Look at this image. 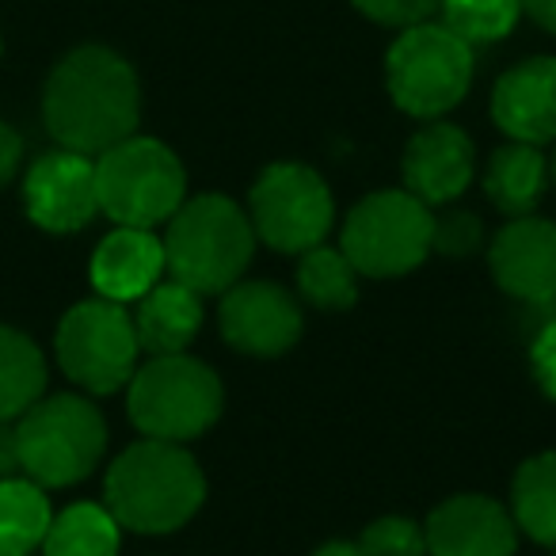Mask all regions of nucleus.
<instances>
[{
	"instance_id": "1",
	"label": "nucleus",
	"mask_w": 556,
	"mask_h": 556,
	"mask_svg": "<svg viewBox=\"0 0 556 556\" xmlns=\"http://www.w3.org/2000/svg\"><path fill=\"white\" fill-rule=\"evenodd\" d=\"M42 123L62 149L100 156L138 134L141 85L134 65L111 47H77L50 70Z\"/></svg>"
},
{
	"instance_id": "2",
	"label": "nucleus",
	"mask_w": 556,
	"mask_h": 556,
	"mask_svg": "<svg viewBox=\"0 0 556 556\" xmlns=\"http://www.w3.org/2000/svg\"><path fill=\"white\" fill-rule=\"evenodd\" d=\"M206 492V472L184 442H130L103 477V507L123 530L146 538L184 530L202 510Z\"/></svg>"
},
{
	"instance_id": "3",
	"label": "nucleus",
	"mask_w": 556,
	"mask_h": 556,
	"mask_svg": "<svg viewBox=\"0 0 556 556\" xmlns=\"http://www.w3.org/2000/svg\"><path fill=\"white\" fill-rule=\"evenodd\" d=\"M164 267L168 278L222 298L248 275L255 255V229L248 210L229 194H187L184 206L164 222Z\"/></svg>"
},
{
	"instance_id": "4",
	"label": "nucleus",
	"mask_w": 556,
	"mask_h": 556,
	"mask_svg": "<svg viewBox=\"0 0 556 556\" xmlns=\"http://www.w3.org/2000/svg\"><path fill=\"white\" fill-rule=\"evenodd\" d=\"M108 419L88 393H47L16 419L20 469L47 492L77 488L108 457Z\"/></svg>"
},
{
	"instance_id": "5",
	"label": "nucleus",
	"mask_w": 556,
	"mask_h": 556,
	"mask_svg": "<svg viewBox=\"0 0 556 556\" xmlns=\"http://www.w3.org/2000/svg\"><path fill=\"white\" fill-rule=\"evenodd\" d=\"M225 386L217 370L202 358L149 355L126 386V416L141 439L194 442L222 419Z\"/></svg>"
},
{
	"instance_id": "6",
	"label": "nucleus",
	"mask_w": 556,
	"mask_h": 556,
	"mask_svg": "<svg viewBox=\"0 0 556 556\" xmlns=\"http://www.w3.org/2000/svg\"><path fill=\"white\" fill-rule=\"evenodd\" d=\"M477 58L446 24L404 27L386 54V85L393 103L412 118H446L469 96Z\"/></svg>"
},
{
	"instance_id": "7",
	"label": "nucleus",
	"mask_w": 556,
	"mask_h": 556,
	"mask_svg": "<svg viewBox=\"0 0 556 556\" xmlns=\"http://www.w3.org/2000/svg\"><path fill=\"white\" fill-rule=\"evenodd\" d=\"M96 194L100 214L115 225L156 229L187 199V168L164 141L130 134L96 156Z\"/></svg>"
},
{
	"instance_id": "8",
	"label": "nucleus",
	"mask_w": 556,
	"mask_h": 556,
	"mask_svg": "<svg viewBox=\"0 0 556 556\" xmlns=\"http://www.w3.org/2000/svg\"><path fill=\"white\" fill-rule=\"evenodd\" d=\"M141 343L126 305L108 298H85L70 305L54 328L58 370L73 381L77 393L111 396L130 386L141 366Z\"/></svg>"
},
{
	"instance_id": "9",
	"label": "nucleus",
	"mask_w": 556,
	"mask_h": 556,
	"mask_svg": "<svg viewBox=\"0 0 556 556\" xmlns=\"http://www.w3.org/2000/svg\"><path fill=\"white\" fill-rule=\"evenodd\" d=\"M434 210L404 187L370 191L351 206L340 248L363 278H404L431 260Z\"/></svg>"
},
{
	"instance_id": "10",
	"label": "nucleus",
	"mask_w": 556,
	"mask_h": 556,
	"mask_svg": "<svg viewBox=\"0 0 556 556\" xmlns=\"http://www.w3.org/2000/svg\"><path fill=\"white\" fill-rule=\"evenodd\" d=\"M248 217L255 240L282 255H302L325 244L336 225V199L328 179L313 164L275 161L255 176L248 191Z\"/></svg>"
},
{
	"instance_id": "11",
	"label": "nucleus",
	"mask_w": 556,
	"mask_h": 556,
	"mask_svg": "<svg viewBox=\"0 0 556 556\" xmlns=\"http://www.w3.org/2000/svg\"><path fill=\"white\" fill-rule=\"evenodd\" d=\"M222 340L237 355L248 358H282L302 343L305 309L302 298L270 278H240L217 305Z\"/></svg>"
},
{
	"instance_id": "12",
	"label": "nucleus",
	"mask_w": 556,
	"mask_h": 556,
	"mask_svg": "<svg viewBox=\"0 0 556 556\" xmlns=\"http://www.w3.org/2000/svg\"><path fill=\"white\" fill-rule=\"evenodd\" d=\"M24 214L35 229L73 237L100 217L96 194V156L73 149H50L24 172Z\"/></svg>"
},
{
	"instance_id": "13",
	"label": "nucleus",
	"mask_w": 556,
	"mask_h": 556,
	"mask_svg": "<svg viewBox=\"0 0 556 556\" xmlns=\"http://www.w3.org/2000/svg\"><path fill=\"white\" fill-rule=\"evenodd\" d=\"M484 252L492 282L507 298L526 305L556 302V222L538 214L510 217Z\"/></svg>"
},
{
	"instance_id": "14",
	"label": "nucleus",
	"mask_w": 556,
	"mask_h": 556,
	"mask_svg": "<svg viewBox=\"0 0 556 556\" xmlns=\"http://www.w3.org/2000/svg\"><path fill=\"white\" fill-rule=\"evenodd\" d=\"M401 176H404V191H412L431 210L454 206L469 191L472 176H477L472 138L462 126L446 123V118H431L404 146Z\"/></svg>"
},
{
	"instance_id": "15",
	"label": "nucleus",
	"mask_w": 556,
	"mask_h": 556,
	"mask_svg": "<svg viewBox=\"0 0 556 556\" xmlns=\"http://www.w3.org/2000/svg\"><path fill=\"white\" fill-rule=\"evenodd\" d=\"M427 556H515L518 526L510 507L484 492H457L424 518Z\"/></svg>"
},
{
	"instance_id": "16",
	"label": "nucleus",
	"mask_w": 556,
	"mask_h": 556,
	"mask_svg": "<svg viewBox=\"0 0 556 556\" xmlns=\"http://www.w3.org/2000/svg\"><path fill=\"white\" fill-rule=\"evenodd\" d=\"M492 123L510 141H556V58H526L510 65L492 88Z\"/></svg>"
},
{
	"instance_id": "17",
	"label": "nucleus",
	"mask_w": 556,
	"mask_h": 556,
	"mask_svg": "<svg viewBox=\"0 0 556 556\" xmlns=\"http://www.w3.org/2000/svg\"><path fill=\"white\" fill-rule=\"evenodd\" d=\"M164 275H168L164 240L156 237V229H138V225H115L88 260V282L96 298L118 305H134Z\"/></svg>"
},
{
	"instance_id": "18",
	"label": "nucleus",
	"mask_w": 556,
	"mask_h": 556,
	"mask_svg": "<svg viewBox=\"0 0 556 556\" xmlns=\"http://www.w3.org/2000/svg\"><path fill=\"white\" fill-rule=\"evenodd\" d=\"M134 332L146 355H176L194 343V336L202 332L206 320V305L202 294L176 278L164 275L149 294H141L134 302Z\"/></svg>"
},
{
	"instance_id": "19",
	"label": "nucleus",
	"mask_w": 556,
	"mask_h": 556,
	"mask_svg": "<svg viewBox=\"0 0 556 556\" xmlns=\"http://www.w3.org/2000/svg\"><path fill=\"white\" fill-rule=\"evenodd\" d=\"M548 187V161L541 146L507 141L484 164V194L500 214L522 217L533 214Z\"/></svg>"
},
{
	"instance_id": "20",
	"label": "nucleus",
	"mask_w": 556,
	"mask_h": 556,
	"mask_svg": "<svg viewBox=\"0 0 556 556\" xmlns=\"http://www.w3.org/2000/svg\"><path fill=\"white\" fill-rule=\"evenodd\" d=\"M47 351L16 325H0V424H16L35 401L47 396Z\"/></svg>"
},
{
	"instance_id": "21",
	"label": "nucleus",
	"mask_w": 556,
	"mask_h": 556,
	"mask_svg": "<svg viewBox=\"0 0 556 556\" xmlns=\"http://www.w3.org/2000/svg\"><path fill=\"white\" fill-rule=\"evenodd\" d=\"M507 507L518 533L556 553V450H541L518 465Z\"/></svg>"
},
{
	"instance_id": "22",
	"label": "nucleus",
	"mask_w": 556,
	"mask_h": 556,
	"mask_svg": "<svg viewBox=\"0 0 556 556\" xmlns=\"http://www.w3.org/2000/svg\"><path fill=\"white\" fill-rule=\"evenodd\" d=\"M54 522V503L31 477L0 480V556H35Z\"/></svg>"
},
{
	"instance_id": "23",
	"label": "nucleus",
	"mask_w": 556,
	"mask_h": 556,
	"mask_svg": "<svg viewBox=\"0 0 556 556\" xmlns=\"http://www.w3.org/2000/svg\"><path fill=\"white\" fill-rule=\"evenodd\" d=\"M42 556H118L123 553V526L103 503L77 500L54 510V522L39 548Z\"/></svg>"
},
{
	"instance_id": "24",
	"label": "nucleus",
	"mask_w": 556,
	"mask_h": 556,
	"mask_svg": "<svg viewBox=\"0 0 556 556\" xmlns=\"http://www.w3.org/2000/svg\"><path fill=\"white\" fill-rule=\"evenodd\" d=\"M298 298L302 305H313L320 313H343L358 302V282L363 275L355 270V263L343 255V248L325 244L309 248V252L298 255Z\"/></svg>"
},
{
	"instance_id": "25",
	"label": "nucleus",
	"mask_w": 556,
	"mask_h": 556,
	"mask_svg": "<svg viewBox=\"0 0 556 556\" xmlns=\"http://www.w3.org/2000/svg\"><path fill=\"white\" fill-rule=\"evenodd\" d=\"M442 24L462 35L469 47H488L515 31L522 4L518 0H442Z\"/></svg>"
},
{
	"instance_id": "26",
	"label": "nucleus",
	"mask_w": 556,
	"mask_h": 556,
	"mask_svg": "<svg viewBox=\"0 0 556 556\" xmlns=\"http://www.w3.org/2000/svg\"><path fill=\"white\" fill-rule=\"evenodd\" d=\"M355 545L363 556H427V533L424 522L408 515H381L366 522Z\"/></svg>"
},
{
	"instance_id": "27",
	"label": "nucleus",
	"mask_w": 556,
	"mask_h": 556,
	"mask_svg": "<svg viewBox=\"0 0 556 556\" xmlns=\"http://www.w3.org/2000/svg\"><path fill=\"white\" fill-rule=\"evenodd\" d=\"M480 248H488L484 240V222L472 210L446 206L434 214V232H431V255H446V260H465L477 255Z\"/></svg>"
},
{
	"instance_id": "28",
	"label": "nucleus",
	"mask_w": 556,
	"mask_h": 556,
	"mask_svg": "<svg viewBox=\"0 0 556 556\" xmlns=\"http://www.w3.org/2000/svg\"><path fill=\"white\" fill-rule=\"evenodd\" d=\"M351 4H355L370 24L404 31V27L427 24V20L439 12L442 0H351Z\"/></svg>"
},
{
	"instance_id": "29",
	"label": "nucleus",
	"mask_w": 556,
	"mask_h": 556,
	"mask_svg": "<svg viewBox=\"0 0 556 556\" xmlns=\"http://www.w3.org/2000/svg\"><path fill=\"white\" fill-rule=\"evenodd\" d=\"M530 374L538 381V389L556 401V317H548L545 325L538 328L530 343Z\"/></svg>"
},
{
	"instance_id": "30",
	"label": "nucleus",
	"mask_w": 556,
	"mask_h": 556,
	"mask_svg": "<svg viewBox=\"0 0 556 556\" xmlns=\"http://www.w3.org/2000/svg\"><path fill=\"white\" fill-rule=\"evenodd\" d=\"M24 168V138L12 123L0 118V191L12 184Z\"/></svg>"
},
{
	"instance_id": "31",
	"label": "nucleus",
	"mask_w": 556,
	"mask_h": 556,
	"mask_svg": "<svg viewBox=\"0 0 556 556\" xmlns=\"http://www.w3.org/2000/svg\"><path fill=\"white\" fill-rule=\"evenodd\" d=\"M4 477H24V469H20L16 424H0V480Z\"/></svg>"
},
{
	"instance_id": "32",
	"label": "nucleus",
	"mask_w": 556,
	"mask_h": 556,
	"mask_svg": "<svg viewBox=\"0 0 556 556\" xmlns=\"http://www.w3.org/2000/svg\"><path fill=\"white\" fill-rule=\"evenodd\" d=\"M522 12L541 27V31L556 35V0H518Z\"/></svg>"
},
{
	"instance_id": "33",
	"label": "nucleus",
	"mask_w": 556,
	"mask_h": 556,
	"mask_svg": "<svg viewBox=\"0 0 556 556\" xmlns=\"http://www.w3.org/2000/svg\"><path fill=\"white\" fill-rule=\"evenodd\" d=\"M313 556H363V548H358L355 541H328V545H320Z\"/></svg>"
},
{
	"instance_id": "34",
	"label": "nucleus",
	"mask_w": 556,
	"mask_h": 556,
	"mask_svg": "<svg viewBox=\"0 0 556 556\" xmlns=\"http://www.w3.org/2000/svg\"><path fill=\"white\" fill-rule=\"evenodd\" d=\"M548 179L556 184V153H553V164H548Z\"/></svg>"
},
{
	"instance_id": "35",
	"label": "nucleus",
	"mask_w": 556,
	"mask_h": 556,
	"mask_svg": "<svg viewBox=\"0 0 556 556\" xmlns=\"http://www.w3.org/2000/svg\"><path fill=\"white\" fill-rule=\"evenodd\" d=\"M0 54H4V42H0Z\"/></svg>"
},
{
	"instance_id": "36",
	"label": "nucleus",
	"mask_w": 556,
	"mask_h": 556,
	"mask_svg": "<svg viewBox=\"0 0 556 556\" xmlns=\"http://www.w3.org/2000/svg\"><path fill=\"white\" fill-rule=\"evenodd\" d=\"M553 556H556V553H553Z\"/></svg>"
}]
</instances>
